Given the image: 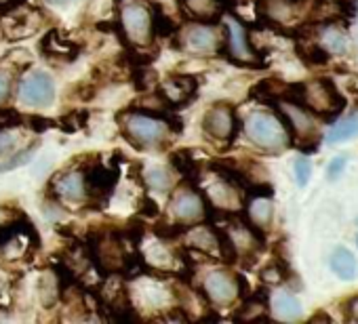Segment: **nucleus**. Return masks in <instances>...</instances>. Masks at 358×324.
<instances>
[{"label":"nucleus","mask_w":358,"mask_h":324,"mask_svg":"<svg viewBox=\"0 0 358 324\" xmlns=\"http://www.w3.org/2000/svg\"><path fill=\"white\" fill-rule=\"evenodd\" d=\"M245 128H247L249 139L264 149L278 152V149L291 145V139H289L287 131L282 128V124L278 122L276 116H270L264 112H253L247 118Z\"/></svg>","instance_id":"nucleus-1"},{"label":"nucleus","mask_w":358,"mask_h":324,"mask_svg":"<svg viewBox=\"0 0 358 324\" xmlns=\"http://www.w3.org/2000/svg\"><path fill=\"white\" fill-rule=\"evenodd\" d=\"M85 194H87V207L93 211H99L108 205V198L112 196L116 182H118V167L106 169L99 162L85 169Z\"/></svg>","instance_id":"nucleus-2"},{"label":"nucleus","mask_w":358,"mask_h":324,"mask_svg":"<svg viewBox=\"0 0 358 324\" xmlns=\"http://www.w3.org/2000/svg\"><path fill=\"white\" fill-rule=\"evenodd\" d=\"M203 128L215 139H226L228 143H234L236 135L243 128V120L238 118L232 103H215L205 114Z\"/></svg>","instance_id":"nucleus-3"},{"label":"nucleus","mask_w":358,"mask_h":324,"mask_svg":"<svg viewBox=\"0 0 358 324\" xmlns=\"http://www.w3.org/2000/svg\"><path fill=\"white\" fill-rule=\"evenodd\" d=\"M205 198L207 192H203L194 184H188V188L186 186L177 188L171 198L175 217L188 226H196L199 221H205Z\"/></svg>","instance_id":"nucleus-4"},{"label":"nucleus","mask_w":358,"mask_h":324,"mask_svg":"<svg viewBox=\"0 0 358 324\" xmlns=\"http://www.w3.org/2000/svg\"><path fill=\"white\" fill-rule=\"evenodd\" d=\"M133 112V110H129ZM124 135L135 147H145V145H156L162 147L166 143L164 131L158 122V118H152L141 112H133L127 122H124Z\"/></svg>","instance_id":"nucleus-5"},{"label":"nucleus","mask_w":358,"mask_h":324,"mask_svg":"<svg viewBox=\"0 0 358 324\" xmlns=\"http://www.w3.org/2000/svg\"><path fill=\"white\" fill-rule=\"evenodd\" d=\"M20 99L28 105H49L55 99L53 78L45 72H32L20 82Z\"/></svg>","instance_id":"nucleus-6"},{"label":"nucleus","mask_w":358,"mask_h":324,"mask_svg":"<svg viewBox=\"0 0 358 324\" xmlns=\"http://www.w3.org/2000/svg\"><path fill=\"white\" fill-rule=\"evenodd\" d=\"M182 13L194 24L215 26L222 22L224 5H232L230 0H177Z\"/></svg>","instance_id":"nucleus-7"},{"label":"nucleus","mask_w":358,"mask_h":324,"mask_svg":"<svg viewBox=\"0 0 358 324\" xmlns=\"http://www.w3.org/2000/svg\"><path fill=\"white\" fill-rule=\"evenodd\" d=\"M120 24H122V28H124L129 38L139 40L143 45L152 36V32H150V13L139 3H129V5L122 7Z\"/></svg>","instance_id":"nucleus-8"},{"label":"nucleus","mask_w":358,"mask_h":324,"mask_svg":"<svg viewBox=\"0 0 358 324\" xmlns=\"http://www.w3.org/2000/svg\"><path fill=\"white\" fill-rule=\"evenodd\" d=\"M205 295L209 301H215V303H230L238 297V290H236V280L234 276L226 274V272H213L205 278V286H203Z\"/></svg>","instance_id":"nucleus-9"},{"label":"nucleus","mask_w":358,"mask_h":324,"mask_svg":"<svg viewBox=\"0 0 358 324\" xmlns=\"http://www.w3.org/2000/svg\"><path fill=\"white\" fill-rule=\"evenodd\" d=\"M41 51L47 57H64L66 61H74L78 57V47L68 38H64L57 30L45 34V38L41 40Z\"/></svg>","instance_id":"nucleus-10"},{"label":"nucleus","mask_w":358,"mask_h":324,"mask_svg":"<svg viewBox=\"0 0 358 324\" xmlns=\"http://www.w3.org/2000/svg\"><path fill=\"white\" fill-rule=\"evenodd\" d=\"M53 196H62L68 200H80L85 196V177L80 173H66L51 184Z\"/></svg>","instance_id":"nucleus-11"},{"label":"nucleus","mask_w":358,"mask_h":324,"mask_svg":"<svg viewBox=\"0 0 358 324\" xmlns=\"http://www.w3.org/2000/svg\"><path fill=\"white\" fill-rule=\"evenodd\" d=\"M166 87H173V89L179 93V97H177V101H175V108H184V105L190 103V101L196 97V93H199V80H196V76H192V74H173V76L169 78Z\"/></svg>","instance_id":"nucleus-12"},{"label":"nucleus","mask_w":358,"mask_h":324,"mask_svg":"<svg viewBox=\"0 0 358 324\" xmlns=\"http://www.w3.org/2000/svg\"><path fill=\"white\" fill-rule=\"evenodd\" d=\"M285 87H287L285 80H278V78H264V80H259V82L251 89V99H257L259 103L270 105V103L282 99Z\"/></svg>","instance_id":"nucleus-13"},{"label":"nucleus","mask_w":358,"mask_h":324,"mask_svg":"<svg viewBox=\"0 0 358 324\" xmlns=\"http://www.w3.org/2000/svg\"><path fill=\"white\" fill-rule=\"evenodd\" d=\"M331 270H333V272L337 274V278H341V280H354L356 274H358L356 257H354L348 249L339 246V249H335L333 255H331Z\"/></svg>","instance_id":"nucleus-14"},{"label":"nucleus","mask_w":358,"mask_h":324,"mask_svg":"<svg viewBox=\"0 0 358 324\" xmlns=\"http://www.w3.org/2000/svg\"><path fill=\"white\" fill-rule=\"evenodd\" d=\"M171 165L177 173H182L184 177H188V184H199V162L194 160L192 152L190 149H179V152H173L169 156Z\"/></svg>","instance_id":"nucleus-15"},{"label":"nucleus","mask_w":358,"mask_h":324,"mask_svg":"<svg viewBox=\"0 0 358 324\" xmlns=\"http://www.w3.org/2000/svg\"><path fill=\"white\" fill-rule=\"evenodd\" d=\"M186 40L190 45V49L199 51V53H209V51H217V40L213 36L211 30H207L203 24H196V26H190L188 32H186Z\"/></svg>","instance_id":"nucleus-16"},{"label":"nucleus","mask_w":358,"mask_h":324,"mask_svg":"<svg viewBox=\"0 0 358 324\" xmlns=\"http://www.w3.org/2000/svg\"><path fill=\"white\" fill-rule=\"evenodd\" d=\"M207 226H209V230L213 232V236H215V240H217L220 259H222L224 263H228V265H234V263L238 261V249H236L234 240L230 238V234H228L224 228H220L217 223H207Z\"/></svg>","instance_id":"nucleus-17"},{"label":"nucleus","mask_w":358,"mask_h":324,"mask_svg":"<svg viewBox=\"0 0 358 324\" xmlns=\"http://www.w3.org/2000/svg\"><path fill=\"white\" fill-rule=\"evenodd\" d=\"M150 32L156 38H171L177 32L175 22H171V17L162 11V7L158 3L152 5V17H150Z\"/></svg>","instance_id":"nucleus-18"},{"label":"nucleus","mask_w":358,"mask_h":324,"mask_svg":"<svg viewBox=\"0 0 358 324\" xmlns=\"http://www.w3.org/2000/svg\"><path fill=\"white\" fill-rule=\"evenodd\" d=\"M295 53H297V57L308 68H312V66H327L331 61V53L327 49H322L320 45H316V43L310 45V47H303V43H297L295 45Z\"/></svg>","instance_id":"nucleus-19"},{"label":"nucleus","mask_w":358,"mask_h":324,"mask_svg":"<svg viewBox=\"0 0 358 324\" xmlns=\"http://www.w3.org/2000/svg\"><path fill=\"white\" fill-rule=\"evenodd\" d=\"M274 309H276L278 318H282V320H297V318L301 316V305H299V301H297L293 295H289V293H280V295L276 297Z\"/></svg>","instance_id":"nucleus-20"},{"label":"nucleus","mask_w":358,"mask_h":324,"mask_svg":"<svg viewBox=\"0 0 358 324\" xmlns=\"http://www.w3.org/2000/svg\"><path fill=\"white\" fill-rule=\"evenodd\" d=\"M358 135V114H352L348 116L345 120L337 122L331 133H329V141L331 143H337V141H343V139H352Z\"/></svg>","instance_id":"nucleus-21"},{"label":"nucleus","mask_w":358,"mask_h":324,"mask_svg":"<svg viewBox=\"0 0 358 324\" xmlns=\"http://www.w3.org/2000/svg\"><path fill=\"white\" fill-rule=\"evenodd\" d=\"M192 226L188 223H169V221H158L154 226V234L160 238V240H177L182 234H186Z\"/></svg>","instance_id":"nucleus-22"},{"label":"nucleus","mask_w":358,"mask_h":324,"mask_svg":"<svg viewBox=\"0 0 358 324\" xmlns=\"http://www.w3.org/2000/svg\"><path fill=\"white\" fill-rule=\"evenodd\" d=\"M257 200V205H253L251 209H247V213H249V217L259 226V228H264V226H268L270 221H272V213H274V209H272V205L268 202V198L264 200V198H255Z\"/></svg>","instance_id":"nucleus-23"},{"label":"nucleus","mask_w":358,"mask_h":324,"mask_svg":"<svg viewBox=\"0 0 358 324\" xmlns=\"http://www.w3.org/2000/svg\"><path fill=\"white\" fill-rule=\"evenodd\" d=\"M38 288H41V301H43V305L45 307H51L53 303H55V299H57V290H59V286H57V278L55 276H51V274H45L43 278H41V282H38Z\"/></svg>","instance_id":"nucleus-24"},{"label":"nucleus","mask_w":358,"mask_h":324,"mask_svg":"<svg viewBox=\"0 0 358 324\" xmlns=\"http://www.w3.org/2000/svg\"><path fill=\"white\" fill-rule=\"evenodd\" d=\"M89 120V112L87 110H74L72 114L68 116H62L57 122H59V128L64 133H74L76 128H83Z\"/></svg>","instance_id":"nucleus-25"},{"label":"nucleus","mask_w":358,"mask_h":324,"mask_svg":"<svg viewBox=\"0 0 358 324\" xmlns=\"http://www.w3.org/2000/svg\"><path fill=\"white\" fill-rule=\"evenodd\" d=\"M24 116L13 110V108H0V133H5L7 128H15V126H22L24 122Z\"/></svg>","instance_id":"nucleus-26"},{"label":"nucleus","mask_w":358,"mask_h":324,"mask_svg":"<svg viewBox=\"0 0 358 324\" xmlns=\"http://www.w3.org/2000/svg\"><path fill=\"white\" fill-rule=\"evenodd\" d=\"M148 182H150V186H152L156 192H166L169 186H171V175H169L164 169L156 167V169H150V171H148Z\"/></svg>","instance_id":"nucleus-27"},{"label":"nucleus","mask_w":358,"mask_h":324,"mask_svg":"<svg viewBox=\"0 0 358 324\" xmlns=\"http://www.w3.org/2000/svg\"><path fill=\"white\" fill-rule=\"evenodd\" d=\"M22 234V221H13V223H0V249L7 246L11 240H15V236Z\"/></svg>","instance_id":"nucleus-28"},{"label":"nucleus","mask_w":358,"mask_h":324,"mask_svg":"<svg viewBox=\"0 0 358 324\" xmlns=\"http://www.w3.org/2000/svg\"><path fill=\"white\" fill-rule=\"evenodd\" d=\"M343 30V28H341ZM341 30H333L331 34H329V38H327V43H329V51L331 53H335V55H343L345 53V49H348V38L343 36V32Z\"/></svg>","instance_id":"nucleus-29"},{"label":"nucleus","mask_w":358,"mask_h":324,"mask_svg":"<svg viewBox=\"0 0 358 324\" xmlns=\"http://www.w3.org/2000/svg\"><path fill=\"white\" fill-rule=\"evenodd\" d=\"M310 175H312V165H310V160H308L306 156L297 158V162H295V179H297V184H299L301 188L310 182Z\"/></svg>","instance_id":"nucleus-30"},{"label":"nucleus","mask_w":358,"mask_h":324,"mask_svg":"<svg viewBox=\"0 0 358 324\" xmlns=\"http://www.w3.org/2000/svg\"><path fill=\"white\" fill-rule=\"evenodd\" d=\"M320 135L314 133V135H308V137H299L297 141H293V145L301 152V154H314L320 145Z\"/></svg>","instance_id":"nucleus-31"},{"label":"nucleus","mask_w":358,"mask_h":324,"mask_svg":"<svg viewBox=\"0 0 358 324\" xmlns=\"http://www.w3.org/2000/svg\"><path fill=\"white\" fill-rule=\"evenodd\" d=\"M143 232H145V228H143V223L141 221H137V219H133V221H129L127 223V228H124V238L127 240H131L135 246L143 240Z\"/></svg>","instance_id":"nucleus-32"},{"label":"nucleus","mask_w":358,"mask_h":324,"mask_svg":"<svg viewBox=\"0 0 358 324\" xmlns=\"http://www.w3.org/2000/svg\"><path fill=\"white\" fill-rule=\"evenodd\" d=\"M137 207H139V215L141 217H148V219H154V217H158V205L154 202V198H150L148 194H143L141 198H139V202H137Z\"/></svg>","instance_id":"nucleus-33"},{"label":"nucleus","mask_w":358,"mask_h":324,"mask_svg":"<svg viewBox=\"0 0 358 324\" xmlns=\"http://www.w3.org/2000/svg\"><path fill=\"white\" fill-rule=\"evenodd\" d=\"M32 149H34V145L26 147L22 154H15V158H13V160L5 162V165H0V171H9V169H15V167L24 165V162H28V160H30V154H32Z\"/></svg>","instance_id":"nucleus-34"},{"label":"nucleus","mask_w":358,"mask_h":324,"mask_svg":"<svg viewBox=\"0 0 358 324\" xmlns=\"http://www.w3.org/2000/svg\"><path fill=\"white\" fill-rule=\"evenodd\" d=\"M345 162H348V158L345 156H337V158H333L331 160V165L327 167V177L329 179H337L339 177V173L343 171V167H345Z\"/></svg>","instance_id":"nucleus-35"},{"label":"nucleus","mask_w":358,"mask_h":324,"mask_svg":"<svg viewBox=\"0 0 358 324\" xmlns=\"http://www.w3.org/2000/svg\"><path fill=\"white\" fill-rule=\"evenodd\" d=\"M343 318L345 320H352V322H358V295L350 297L343 303Z\"/></svg>","instance_id":"nucleus-36"},{"label":"nucleus","mask_w":358,"mask_h":324,"mask_svg":"<svg viewBox=\"0 0 358 324\" xmlns=\"http://www.w3.org/2000/svg\"><path fill=\"white\" fill-rule=\"evenodd\" d=\"M28 122H30V128L36 133H45L53 126V120L43 118V116H28Z\"/></svg>","instance_id":"nucleus-37"},{"label":"nucleus","mask_w":358,"mask_h":324,"mask_svg":"<svg viewBox=\"0 0 358 324\" xmlns=\"http://www.w3.org/2000/svg\"><path fill=\"white\" fill-rule=\"evenodd\" d=\"M234 280H236V290H238V297H241V299H247V297L251 295V284H249V280H247L243 274H236V276H234Z\"/></svg>","instance_id":"nucleus-38"},{"label":"nucleus","mask_w":358,"mask_h":324,"mask_svg":"<svg viewBox=\"0 0 358 324\" xmlns=\"http://www.w3.org/2000/svg\"><path fill=\"white\" fill-rule=\"evenodd\" d=\"M11 93V80L5 72H0V101H5Z\"/></svg>","instance_id":"nucleus-39"},{"label":"nucleus","mask_w":358,"mask_h":324,"mask_svg":"<svg viewBox=\"0 0 358 324\" xmlns=\"http://www.w3.org/2000/svg\"><path fill=\"white\" fill-rule=\"evenodd\" d=\"M166 124H169V128L173 131V133H182L184 131V122H182V118L179 116H175V114H166Z\"/></svg>","instance_id":"nucleus-40"},{"label":"nucleus","mask_w":358,"mask_h":324,"mask_svg":"<svg viewBox=\"0 0 358 324\" xmlns=\"http://www.w3.org/2000/svg\"><path fill=\"white\" fill-rule=\"evenodd\" d=\"M11 147H13V137L0 133V154H5V152L11 149Z\"/></svg>","instance_id":"nucleus-41"},{"label":"nucleus","mask_w":358,"mask_h":324,"mask_svg":"<svg viewBox=\"0 0 358 324\" xmlns=\"http://www.w3.org/2000/svg\"><path fill=\"white\" fill-rule=\"evenodd\" d=\"M310 322H312V324H314V322H327V324H333V318H331L327 311H316V314H312Z\"/></svg>","instance_id":"nucleus-42"},{"label":"nucleus","mask_w":358,"mask_h":324,"mask_svg":"<svg viewBox=\"0 0 358 324\" xmlns=\"http://www.w3.org/2000/svg\"><path fill=\"white\" fill-rule=\"evenodd\" d=\"M53 5H66V3H72V0H49Z\"/></svg>","instance_id":"nucleus-43"},{"label":"nucleus","mask_w":358,"mask_h":324,"mask_svg":"<svg viewBox=\"0 0 358 324\" xmlns=\"http://www.w3.org/2000/svg\"><path fill=\"white\" fill-rule=\"evenodd\" d=\"M356 244H358V236H356Z\"/></svg>","instance_id":"nucleus-44"}]
</instances>
